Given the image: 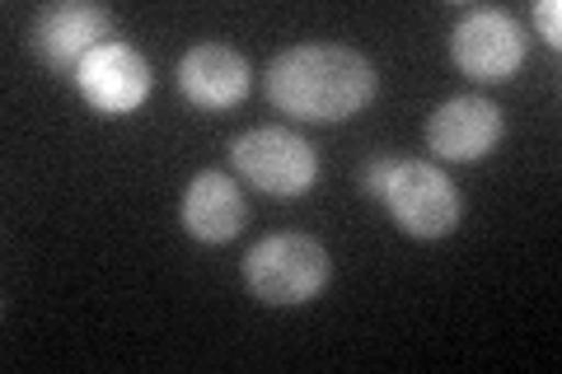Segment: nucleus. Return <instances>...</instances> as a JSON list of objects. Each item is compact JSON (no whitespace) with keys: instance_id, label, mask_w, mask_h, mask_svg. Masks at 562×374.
Listing matches in <instances>:
<instances>
[{"instance_id":"nucleus-2","label":"nucleus","mask_w":562,"mask_h":374,"mask_svg":"<svg viewBox=\"0 0 562 374\" xmlns=\"http://www.w3.org/2000/svg\"><path fill=\"white\" fill-rule=\"evenodd\" d=\"M328 248L310 235H268L244 258V286L262 305H310L328 286Z\"/></svg>"},{"instance_id":"nucleus-11","label":"nucleus","mask_w":562,"mask_h":374,"mask_svg":"<svg viewBox=\"0 0 562 374\" xmlns=\"http://www.w3.org/2000/svg\"><path fill=\"white\" fill-rule=\"evenodd\" d=\"M535 24H539V33L553 47L562 43V5H558V0H539V5H535Z\"/></svg>"},{"instance_id":"nucleus-3","label":"nucleus","mask_w":562,"mask_h":374,"mask_svg":"<svg viewBox=\"0 0 562 374\" xmlns=\"http://www.w3.org/2000/svg\"><path fill=\"white\" fill-rule=\"evenodd\" d=\"M380 202L390 206V216L403 235L427 239V243L454 235V225L464 216L460 188H454L450 173L436 169L431 159H403V165H394Z\"/></svg>"},{"instance_id":"nucleus-6","label":"nucleus","mask_w":562,"mask_h":374,"mask_svg":"<svg viewBox=\"0 0 562 374\" xmlns=\"http://www.w3.org/2000/svg\"><path fill=\"white\" fill-rule=\"evenodd\" d=\"M150 61L140 57L132 43H117L109 38L103 47H94L90 57L76 66V89L80 99L90 103L94 113L103 117H122V113H136L140 103L150 99Z\"/></svg>"},{"instance_id":"nucleus-4","label":"nucleus","mask_w":562,"mask_h":374,"mask_svg":"<svg viewBox=\"0 0 562 374\" xmlns=\"http://www.w3.org/2000/svg\"><path fill=\"white\" fill-rule=\"evenodd\" d=\"M244 183L262 188L268 197H305L319 183V150L301 132L286 127H254L231 146Z\"/></svg>"},{"instance_id":"nucleus-9","label":"nucleus","mask_w":562,"mask_h":374,"mask_svg":"<svg viewBox=\"0 0 562 374\" xmlns=\"http://www.w3.org/2000/svg\"><path fill=\"white\" fill-rule=\"evenodd\" d=\"M254 70L244 61V52L225 47V43H198L183 52L179 61V94L188 103H198L206 113H225L249 94Z\"/></svg>"},{"instance_id":"nucleus-7","label":"nucleus","mask_w":562,"mask_h":374,"mask_svg":"<svg viewBox=\"0 0 562 374\" xmlns=\"http://www.w3.org/2000/svg\"><path fill=\"white\" fill-rule=\"evenodd\" d=\"M506 136V113L483 94L446 99L441 109L427 117V146L446 165H473L487 159Z\"/></svg>"},{"instance_id":"nucleus-5","label":"nucleus","mask_w":562,"mask_h":374,"mask_svg":"<svg viewBox=\"0 0 562 374\" xmlns=\"http://www.w3.org/2000/svg\"><path fill=\"white\" fill-rule=\"evenodd\" d=\"M450 57L479 84H502L525 66V33L506 10L479 5L460 14V24L450 33Z\"/></svg>"},{"instance_id":"nucleus-1","label":"nucleus","mask_w":562,"mask_h":374,"mask_svg":"<svg viewBox=\"0 0 562 374\" xmlns=\"http://www.w3.org/2000/svg\"><path fill=\"white\" fill-rule=\"evenodd\" d=\"M380 94L375 66L342 43H295L268 66V99L295 122H347Z\"/></svg>"},{"instance_id":"nucleus-12","label":"nucleus","mask_w":562,"mask_h":374,"mask_svg":"<svg viewBox=\"0 0 562 374\" xmlns=\"http://www.w3.org/2000/svg\"><path fill=\"white\" fill-rule=\"evenodd\" d=\"M390 173H394V159L390 155H375L371 165H366V192H371V197H384V183H390Z\"/></svg>"},{"instance_id":"nucleus-8","label":"nucleus","mask_w":562,"mask_h":374,"mask_svg":"<svg viewBox=\"0 0 562 374\" xmlns=\"http://www.w3.org/2000/svg\"><path fill=\"white\" fill-rule=\"evenodd\" d=\"M113 33V14L103 5H90V0H57L47 5L38 20H33V47L52 70H70L90 57L94 47L109 43Z\"/></svg>"},{"instance_id":"nucleus-10","label":"nucleus","mask_w":562,"mask_h":374,"mask_svg":"<svg viewBox=\"0 0 562 374\" xmlns=\"http://www.w3.org/2000/svg\"><path fill=\"white\" fill-rule=\"evenodd\" d=\"M179 220L198 243H231L244 229V220H249V202H244V188L231 173L206 169L188 183L179 202Z\"/></svg>"}]
</instances>
